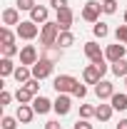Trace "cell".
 Segmentation results:
<instances>
[{"instance_id":"3957f363","label":"cell","mask_w":127,"mask_h":129,"mask_svg":"<svg viewBox=\"0 0 127 129\" xmlns=\"http://www.w3.org/2000/svg\"><path fill=\"white\" fill-rule=\"evenodd\" d=\"M15 32H17L20 40H28V42H30V40H35V37L40 35V27H37L32 20H23V22L15 27Z\"/></svg>"},{"instance_id":"9c48e42d","label":"cell","mask_w":127,"mask_h":129,"mask_svg":"<svg viewBox=\"0 0 127 129\" xmlns=\"http://www.w3.org/2000/svg\"><path fill=\"white\" fill-rule=\"evenodd\" d=\"M55 22L60 25V30H70L72 27V22H75V13H72V8H62V10H57V17H55Z\"/></svg>"},{"instance_id":"1f68e13d","label":"cell","mask_w":127,"mask_h":129,"mask_svg":"<svg viewBox=\"0 0 127 129\" xmlns=\"http://www.w3.org/2000/svg\"><path fill=\"white\" fill-rule=\"evenodd\" d=\"M35 5H37L35 0H17V3H15V8H17V10H28V13H30Z\"/></svg>"},{"instance_id":"603a6c76","label":"cell","mask_w":127,"mask_h":129,"mask_svg":"<svg viewBox=\"0 0 127 129\" xmlns=\"http://www.w3.org/2000/svg\"><path fill=\"white\" fill-rule=\"evenodd\" d=\"M15 37H17V32H13L10 27H0V42L3 45H15Z\"/></svg>"},{"instance_id":"8fae6325","label":"cell","mask_w":127,"mask_h":129,"mask_svg":"<svg viewBox=\"0 0 127 129\" xmlns=\"http://www.w3.org/2000/svg\"><path fill=\"white\" fill-rule=\"evenodd\" d=\"M95 94H97L100 102H102V99H110V97L115 94V84H112L110 80H100L95 84Z\"/></svg>"},{"instance_id":"60d3db41","label":"cell","mask_w":127,"mask_h":129,"mask_svg":"<svg viewBox=\"0 0 127 129\" xmlns=\"http://www.w3.org/2000/svg\"><path fill=\"white\" fill-rule=\"evenodd\" d=\"M102 3H115V0H102Z\"/></svg>"},{"instance_id":"d4e9b609","label":"cell","mask_w":127,"mask_h":129,"mask_svg":"<svg viewBox=\"0 0 127 129\" xmlns=\"http://www.w3.org/2000/svg\"><path fill=\"white\" fill-rule=\"evenodd\" d=\"M57 45H60V47H72V45H75V35H72V32L70 30H65V32H60V37H57Z\"/></svg>"},{"instance_id":"ba28073f","label":"cell","mask_w":127,"mask_h":129,"mask_svg":"<svg viewBox=\"0 0 127 129\" xmlns=\"http://www.w3.org/2000/svg\"><path fill=\"white\" fill-rule=\"evenodd\" d=\"M125 55H127V45H122V42L107 45V50H105V60H107V62H117V60H125Z\"/></svg>"},{"instance_id":"484cf974","label":"cell","mask_w":127,"mask_h":129,"mask_svg":"<svg viewBox=\"0 0 127 129\" xmlns=\"http://www.w3.org/2000/svg\"><path fill=\"white\" fill-rule=\"evenodd\" d=\"M92 32H95V37L105 40V37L110 35V27H107V22H95V25H92Z\"/></svg>"},{"instance_id":"74e56055","label":"cell","mask_w":127,"mask_h":129,"mask_svg":"<svg viewBox=\"0 0 127 129\" xmlns=\"http://www.w3.org/2000/svg\"><path fill=\"white\" fill-rule=\"evenodd\" d=\"M45 129H62V127H60V122H57V119H50L48 124H45Z\"/></svg>"},{"instance_id":"f35d334b","label":"cell","mask_w":127,"mask_h":129,"mask_svg":"<svg viewBox=\"0 0 127 129\" xmlns=\"http://www.w3.org/2000/svg\"><path fill=\"white\" fill-rule=\"evenodd\" d=\"M115 129H127V119H120V124H117Z\"/></svg>"},{"instance_id":"836d02e7","label":"cell","mask_w":127,"mask_h":129,"mask_svg":"<svg viewBox=\"0 0 127 129\" xmlns=\"http://www.w3.org/2000/svg\"><path fill=\"white\" fill-rule=\"evenodd\" d=\"M25 87L30 89L32 94H40V80H35V77H32L30 82H25Z\"/></svg>"},{"instance_id":"4fadbf2b","label":"cell","mask_w":127,"mask_h":129,"mask_svg":"<svg viewBox=\"0 0 127 129\" xmlns=\"http://www.w3.org/2000/svg\"><path fill=\"white\" fill-rule=\"evenodd\" d=\"M48 17H50V10L45 8V5H35V8L30 10V20L35 22V25H45Z\"/></svg>"},{"instance_id":"f1b7e54d","label":"cell","mask_w":127,"mask_h":129,"mask_svg":"<svg viewBox=\"0 0 127 129\" xmlns=\"http://www.w3.org/2000/svg\"><path fill=\"white\" fill-rule=\"evenodd\" d=\"M0 50H3V57H15V55H20V47L17 45H0Z\"/></svg>"},{"instance_id":"e0dca14e","label":"cell","mask_w":127,"mask_h":129,"mask_svg":"<svg viewBox=\"0 0 127 129\" xmlns=\"http://www.w3.org/2000/svg\"><path fill=\"white\" fill-rule=\"evenodd\" d=\"M32 109H35V114H48L50 109H52V102H50L48 97L37 94L35 99H32Z\"/></svg>"},{"instance_id":"8d00e7d4","label":"cell","mask_w":127,"mask_h":129,"mask_svg":"<svg viewBox=\"0 0 127 129\" xmlns=\"http://www.w3.org/2000/svg\"><path fill=\"white\" fill-rule=\"evenodd\" d=\"M10 99H13V94H10L8 89H3V92H0V107H5V104H10Z\"/></svg>"},{"instance_id":"e575fe53","label":"cell","mask_w":127,"mask_h":129,"mask_svg":"<svg viewBox=\"0 0 127 129\" xmlns=\"http://www.w3.org/2000/svg\"><path fill=\"white\" fill-rule=\"evenodd\" d=\"M50 5H52L55 13H57V10H62V8H70V0H50Z\"/></svg>"},{"instance_id":"44dd1931","label":"cell","mask_w":127,"mask_h":129,"mask_svg":"<svg viewBox=\"0 0 127 129\" xmlns=\"http://www.w3.org/2000/svg\"><path fill=\"white\" fill-rule=\"evenodd\" d=\"M15 64H13V57H0V77L5 80V77H10V75H15Z\"/></svg>"},{"instance_id":"b9f144b4","label":"cell","mask_w":127,"mask_h":129,"mask_svg":"<svg viewBox=\"0 0 127 129\" xmlns=\"http://www.w3.org/2000/svg\"><path fill=\"white\" fill-rule=\"evenodd\" d=\"M125 87H127V77H125Z\"/></svg>"},{"instance_id":"5bb4252c","label":"cell","mask_w":127,"mask_h":129,"mask_svg":"<svg viewBox=\"0 0 127 129\" xmlns=\"http://www.w3.org/2000/svg\"><path fill=\"white\" fill-rule=\"evenodd\" d=\"M20 22H23V20H20V10H17V8H5V10H3V25H5V27H10V25H20Z\"/></svg>"},{"instance_id":"4dcf8cb0","label":"cell","mask_w":127,"mask_h":129,"mask_svg":"<svg viewBox=\"0 0 127 129\" xmlns=\"http://www.w3.org/2000/svg\"><path fill=\"white\" fill-rule=\"evenodd\" d=\"M115 37H117V42L127 45V25H120V27L115 30Z\"/></svg>"},{"instance_id":"7402d4cb","label":"cell","mask_w":127,"mask_h":129,"mask_svg":"<svg viewBox=\"0 0 127 129\" xmlns=\"http://www.w3.org/2000/svg\"><path fill=\"white\" fill-rule=\"evenodd\" d=\"M112 112H115L112 104H102V102H100L97 109H95V117L100 119V122H110V119H112Z\"/></svg>"},{"instance_id":"d590c367","label":"cell","mask_w":127,"mask_h":129,"mask_svg":"<svg viewBox=\"0 0 127 129\" xmlns=\"http://www.w3.org/2000/svg\"><path fill=\"white\" fill-rule=\"evenodd\" d=\"M72 129H92V124H90V119H77L72 124Z\"/></svg>"},{"instance_id":"2e32d148","label":"cell","mask_w":127,"mask_h":129,"mask_svg":"<svg viewBox=\"0 0 127 129\" xmlns=\"http://www.w3.org/2000/svg\"><path fill=\"white\" fill-rule=\"evenodd\" d=\"M40 57H45V60H50V62H60L62 60V47L60 45H48V47H43V55Z\"/></svg>"},{"instance_id":"7a4b0ae2","label":"cell","mask_w":127,"mask_h":129,"mask_svg":"<svg viewBox=\"0 0 127 129\" xmlns=\"http://www.w3.org/2000/svg\"><path fill=\"white\" fill-rule=\"evenodd\" d=\"M75 84H77V80H75L72 75H57V77L52 80V87H55L57 94H72Z\"/></svg>"},{"instance_id":"ac0fdd59","label":"cell","mask_w":127,"mask_h":129,"mask_svg":"<svg viewBox=\"0 0 127 129\" xmlns=\"http://www.w3.org/2000/svg\"><path fill=\"white\" fill-rule=\"evenodd\" d=\"M110 104H112L115 112H125L127 109V92H115L110 97Z\"/></svg>"},{"instance_id":"7c38bea8","label":"cell","mask_w":127,"mask_h":129,"mask_svg":"<svg viewBox=\"0 0 127 129\" xmlns=\"http://www.w3.org/2000/svg\"><path fill=\"white\" fill-rule=\"evenodd\" d=\"M100 80H102V72H100L97 64H87V67L82 70V82H85V84H97Z\"/></svg>"},{"instance_id":"30bf717a","label":"cell","mask_w":127,"mask_h":129,"mask_svg":"<svg viewBox=\"0 0 127 129\" xmlns=\"http://www.w3.org/2000/svg\"><path fill=\"white\" fill-rule=\"evenodd\" d=\"M37 60H40V55H37L35 45H23V47H20V64H28V67H32Z\"/></svg>"},{"instance_id":"277c9868","label":"cell","mask_w":127,"mask_h":129,"mask_svg":"<svg viewBox=\"0 0 127 129\" xmlns=\"http://www.w3.org/2000/svg\"><path fill=\"white\" fill-rule=\"evenodd\" d=\"M100 13H102V3H97V0H87L85 3V8H82V20H87V22H100Z\"/></svg>"},{"instance_id":"52a82bcc","label":"cell","mask_w":127,"mask_h":129,"mask_svg":"<svg viewBox=\"0 0 127 129\" xmlns=\"http://www.w3.org/2000/svg\"><path fill=\"white\" fill-rule=\"evenodd\" d=\"M72 109V94H57V99L52 102V112L57 117H65Z\"/></svg>"},{"instance_id":"f546056e","label":"cell","mask_w":127,"mask_h":129,"mask_svg":"<svg viewBox=\"0 0 127 129\" xmlns=\"http://www.w3.org/2000/svg\"><path fill=\"white\" fill-rule=\"evenodd\" d=\"M72 97H77V99H85V97H87V87H85V82H77V84H75Z\"/></svg>"},{"instance_id":"ffe728a7","label":"cell","mask_w":127,"mask_h":129,"mask_svg":"<svg viewBox=\"0 0 127 129\" xmlns=\"http://www.w3.org/2000/svg\"><path fill=\"white\" fill-rule=\"evenodd\" d=\"M13 77H15L17 84H25V82H30V80H32V70L28 67V64H20V67L15 70V75H13Z\"/></svg>"},{"instance_id":"d6a6232c","label":"cell","mask_w":127,"mask_h":129,"mask_svg":"<svg viewBox=\"0 0 127 129\" xmlns=\"http://www.w3.org/2000/svg\"><path fill=\"white\" fill-rule=\"evenodd\" d=\"M102 13L105 15H115L117 13V0L115 3H102Z\"/></svg>"},{"instance_id":"83f0119b","label":"cell","mask_w":127,"mask_h":129,"mask_svg":"<svg viewBox=\"0 0 127 129\" xmlns=\"http://www.w3.org/2000/svg\"><path fill=\"white\" fill-rule=\"evenodd\" d=\"M95 109L92 104H80V119H90V117H95Z\"/></svg>"},{"instance_id":"4316f807","label":"cell","mask_w":127,"mask_h":129,"mask_svg":"<svg viewBox=\"0 0 127 129\" xmlns=\"http://www.w3.org/2000/svg\"><path fill=\"white\" fill-rule=\"evenodd\" d=\"M17 117H10V114H3V119H0V127L3 129H17Z\"/></svg>"},{"instance_id":"d6986e66","label":"cell","mask_w":127,"mask_h":129,"mask_svg":"<svg viewBox=\"0 0 127 129\" xmlns=\"http://www.w3.org/2000/svg\"><path fill=\"white\" fill-rule=\"evenodd\" d=\"M35 97H37V94H32L25 84H20V87H17V92H15L17 104H32V99H35Z\"/></svg>"},{"instance_id":"5b68a950","label":"cell","mask_w":127,"mask_h":129,"mask_svg":"<svg viewBox=\"0 0 127 129\" xmlns=\"http://www.w3.org/2000/svg\"><path fill=\"white\" fill-rule=\"evenodd\" d=\"M52 67H55V64L50 62V60H45V57H40V60H37V62L32 64L30 70H32V77H35V80H48L50 75H52Z\"/></svg>"},{"instance_id":"8992f818","label":"cell","mask_w":127,"mask_h":129,"mask_svg":"<svg viewBox=\"0 0 127 129\" xmlns=\"http://www.w3.org/2000/svg\"><path fill=\"white\" fill-rule=\"evenodd\" d=\"M85 55H87V60H90L92 64H102L105 62V52H102V47L97 45L95 40L85 42Z\"/></svg>"},{"instance_id":"6da1fadb","label":"cell","mask_w":127,"mask_h":129,"mask_svg":"<svg viewBox=\"0 0 127 129\" xmlns=\"http://www.w3.org/2000/svg\"><path fill=\"white\" fill-rule=\"evenodd\" d=\"M60 25L57 22H52L48 20L45 25H40V42H43V47H48V45H57V37H60Z\"/></svg>"},{"instance_id":"ab89813d","label":"cell","mask_w":127,"mask_h":129,"mask_svg":"<svg viewBox=\"0 0 127 129\" xmlns=\"http://www.w3.org/2000/svg\"><path fill=\"white\" fill-rule=\"evenodd\" d=\"M122 17H125V25H127V10H125V15H122Z\"/></svg>"},{"instance_id":"9a60e30c","label":"cell","mask_w":127,"mask_h":129,"mask_svg":"<svg viewBox=\"0 0 127 129\" xmlns=\"http://www.w3.org/2000/svg\"><path fill=\"white\" fill-rule=\"evenodd\" d=\"M15 117H17V122H20V124H30L32 117H35V109H32V104H17Z\"/></svg>"},{"instance_id":"cb8c5ba5","label":"cell","mask_w":127,"mask_h":129,"mask_svg":"<svg viewBox=\"0 0 127 129\" xmlns=\"http://www.w3.org/2000/svg\"><path fill=\"white\" fill-rule=\"evenodd\" d=\"M110 70H112L115 77H127V60H117V62H112Z\"/></svg>"}]
</instances>
